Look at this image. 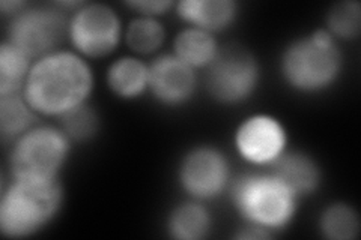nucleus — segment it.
Masks as SVG:
<instances>
[{"instance_id":"obj_15","label":"nucleus","mask_w":361,"mask_h":240,"mask_svg":"<svg viewBox=\"0 0 361 240\" xmlns=\"http://www.w3.org/2000/svg\"><path fill=\"white\" fill-rule=\"evenodd\" d=\"M167 233L176 240H202L212 230V216L202 201L178 204L167 216Z\"/></svg>"},{"instance_id":"obj_20","label":"nucleus","mask_w":361,"mask_h":240,"mask_svg":"<svg viewBox=\"0 0 361 240\" xmlns=\"http://www.w3.org/2000/svg\"><path fill=\"white\" fill-rule=\"evenodd\" d=\"M123 38L133 53L149 56L164 45L166 29L158 18L137 15L128 23Z\"/></svg>"},{"instance_id":"obj_14","label":"nucleus","mask_w":361,"mask_h":240,"mask_svg":"<svg viewBox=\"0 0 361 240\" xmlns=\"http://www.w3.org/2000/svg\"><path fill=\"white\" fill-rule=\"evenodd\" d=\"M149 66L139 57L123 56L107 70V86L119 99L133 101L148 92Z\"/></svg>"},{"instance_id":"obj_21","label":"nucleus","mask_w":361,"mask_h":240,"mask_svg":"<svg viewBox=\"0 0 361 240\" xmlns=\"http://www.w3.org/2000/svg\"><path fill=\"white\" fill-rule=\"evenodd\" d=\"M326 32L336 41L358 39L361 33V5L357 0H345L333 5L326 14Z\"/></svg>"},{"instance_id":"obj_19","label":"nucleus","mask_w":361,"mask_h":240,"mask_svg":"<svg viewBox=\"0 0 361 240\" xmlns=\"http://www.w3.org/2000/svg\"><path fill=\"white\" fill-rule=\"evenodd\" d=\"M318 228L329 240H354L360 236L358 212L349 203H331L321 212Z\"/></svg>"},{"instance_id":"obj_22","label":"nucleus","mask_w":361,"mask_h":240,"mask_svg":"<svg viewBox=\"0 0 361 240\" xmlns=\"http://www.w3.org/2000/svg\"><path fill=\"white\" fill-rule=\"evenodd\" d=\"M61 120V130L74 143H87L94 140L101 128L99 113L86 102V104L65 113Z\"/></svg>"},{"instance_id":"obj_11","label":"nucleus","mask_w":361,"mask_h":240,"mask_svg":"<svg viewBox=\"0 0 361 240\" xmlns=\"http://www.w3.org/2000/svg\"><path fill=\"white\" fill-rule=\"evenodd\" d=\"M148 66V92L158 104L178 108L193 99L197 90L196 70L179 61L173 53L160 54Z\"/></svg>"},{"instance_id":"obj_1","label":"nucleus","mask_w":361,"mask_h":240,"mask_svg":"<svg viewBox=\"0 0 361 240\" xmlns=\"http://www.w3.org/2000/svg\"><path fill=\"white\" fill-rule=\"evenodd\" d=\"M94 72L85 57L59 50L33 62L23 96L38 116L62 118L89 101Z\"/></svg>"},{"instance_id":"obj_2","label":"nucleus","mask_w":361,"mask_h":240,"mask_svg":"<svg viewBox=\"0 0 361 240\" xmlns=\"http://www.w3.org/2000/svg\"><path fill=\"white\" fill-rule=\"evenodd\" d=\"M65 203L59 179H11L0 197V232L8 239H27L45 230L58 218Z\"/></svg>"},{"instance_id":"obj_10","label":"nucleus","mask_w":361,"mask_h":240,"mask_svg":"<svg viewBox=\"0 0 361 240\" xmlns=\"http://www.w3.org/2000/svg\"><path fill=\"white\" fill-rule=\"evenodd\" d=\"M233 141L244 161L259 167L269 165L288 149V132L277 118L261 113L238 125Z\"/></svg>"},{"instance_id":"obj_8","label":"nucleus","mask_w":361,"mask_h":240,"mask_svg":"<svg viewBox=\"0 0 361 240\" xmlns=\"http://www.w3.org/2000/svg\"><path fill=\"white\" fill-rule=\"evenodd\" d=\"M68 39L85 59H103L122 39V23L115 9L104 4H85L74 11L68 25Z\"/></svg>"},{"instance_id":"obj_18","label":"nucleus","mask_w":361,"mask_h":240,"mask_svg":"<svg viewBox=\"0 0 361 240\" xmlns=\"http://www.w3.org/2000/svg\"><path fill=\"white\" fill-rule=\"evenodd\" d=\"M32 66L33 61L4 39L0 45V96L23 94Z\"/></svg>"},{"instance_id":"obj_5","label":"nucleus","mask_w":361,"mask_h":240,"mask_svg":"<svg viewBox=\"0 0 361 240\" xmlns=\"http://www.w3.org/2000/svg\"><path fill=\"white\" fill-rule=\"evenodd\" d=\"M73 141L61 128L33 127L13 143L9 155L11 179L53 180L61 177Z\"/></svg>"},{"instance_id":"obj_6","label":"nucleus","mask_w":361,"mask_h":240,"mask_svg":"<svg viewBox=\"0 0 361 240\" xmlns=\"http://www.w3.org/2000/svg\"><path fill=\"white\" fill-rule=\"evenodd\" d=\"M261 65L241 44H226L205 68L209 96L221 106H238L250 99L261 84Z\"/></svg>"},{"instance_id":"obj_4","label":"nucleus","mask_w":361,"mask_h":240,"mask_svg":"<svg viewBox=\"0 0 361 240\" xmlns=\"http://www.w3.org/2000/svg\"><path fill=\"white\" fill-rule=\"evenodd\" d=\"M235 210L248 225L273 234L285 230L298 210V198L269 171H247L231 182Z\"/></svg>"},{"instance_id":"obj_16","label":"nucleus","mask_w":361,"mask_h":240,"mask_svg":"<svg viewBox=\"0 0 361 240\" xmlns=\"http://www.w3.org/2000/svg\"><path fill=\"white\" fill-rule=\"evenodd\" d=\"M220 45L209 32L187 26L173 39V54L193 70H205L216 57Z\"/></svg>"},{"instance_id":"obj_25","label":"nucleus","mask_w":361,"mask_h":240,"mask_svg":"<svg viewBox=\"0 0 361 240\" xmlns=\"http://www.w3.org/2000/svg\"><path fill=\"white\" fill-rule=\"evenodd\" d=\"M27 5V2H20V0H13V2L11 0H4V2H0V11H2L4 17H8L11 20L20 14Z\"/></svg>"},{"instance_id":"obj_13","label":"nucleus","mask_w":361,"mask_h":240,"mask_svg":"<svg viewBox=\"0 0 361 240\" xmlns=\"http://www.w3.org/2000/svg\"><path fill=\"white\" fill-rule=\"evenodd\" d=\"M178 17L209 33L229 29L238 18L240 5L235 0H183L175 4Z\"/></svg>"},{"instance_id":"obj_7","label":"nucleus","mask_w":361,"mask_h":240,"mask_svg":"<svg viewBox=\"0 0 361 240\" xmlns=\"http://www.w3.org/2000/svg\"><path fill=\"white\" fill-rule=\"evenodd\" d=\"M70 17L56 4L27 5L9 20L5 41L37 62L54 51L68 38Z\"/></svg>"},{"instance_id":"obj_24","label":"nucleus","mask_w":361,"mask_h":240,"mask_svg":"<svg viewBox=\"0 0 361 240\" xmlns=\"http://www.w3.org/2000/svg\"><path fill=\"white\" fill-rule=\"evenodd\" d=\"M273 234L262 230V228L255 227V225H248L245 224L243 228H240V232L235 234V239H247V240H252V239H271Z\"/></svg>"},{"instance_id":"obj_12","label":"nucleus","mask_w":361,"mask_h":240,"mask_svg":"<svg viewBox=\"0 0 361 240\" xmlns=\"http://www.w3.org/2000/svg\"><path fill=\"white\" fill-rule=\"evenodd\" d=\"M268 171L298 200L309 197L322 184V168L310 153L286 151L268 165Z\"/></svg>"},{"instance_id":"obj_17","label":"nucleus","mask_w":361,"mask_h":240,"mask_svg":"<svg viewBox=\"0 0 361 240\" xmlns=\"http://www.w3.org/2000/svg\"><path fill=\"white\" fill-rule=\"evenodd\" d=\"M38 114L33 111L23 94L0 96V134L2 140L16 141L33 128Z\"/></svg>"},{"instance_id":"obj_9","label":"nucleus","mask_w":361,"mask_h":240,"mask_svg":"<svg viewBox=\"0 0 361 240\" xmlns=\"http://www.w3.org/2000/svg\"><path fill=\"white\" fill-rule=\"evenodd\" d=\"M178 180L183 191L196 201L217 198L231 185V167L219 147L202 144L191 147L180 158Z\"/></svg>"},{"instance_id":"obj_3","label":"nucleus","mask_w":361,"mask_h":240,"mask_svg":"<svg viewBox=\"0 0 361 240\" xmlns=\"http://www.w3.org/2000/svg\"><path fill=\"white\" fill-rule=\"evenodd\" d=\"M343 70V54L325 29L290 41L280 57V74L298 94L318 95L333 87Z\"/></svg>"},{"instance_id":"obj_23","label":"nucleus","mask_w":361,"mask_h":240,"mask_svg":"<svg viewBox=\"0 0 361 240\" xmlns=\"http://www.w3.org/2000/svg\"><path fill=\"white\" fill-rule=\"evenodd\" d=\"M126 6L135 11L137 15L158 18L175 8V2H171V0H133V2H126Z\"/></svg>"}]
</instances>
